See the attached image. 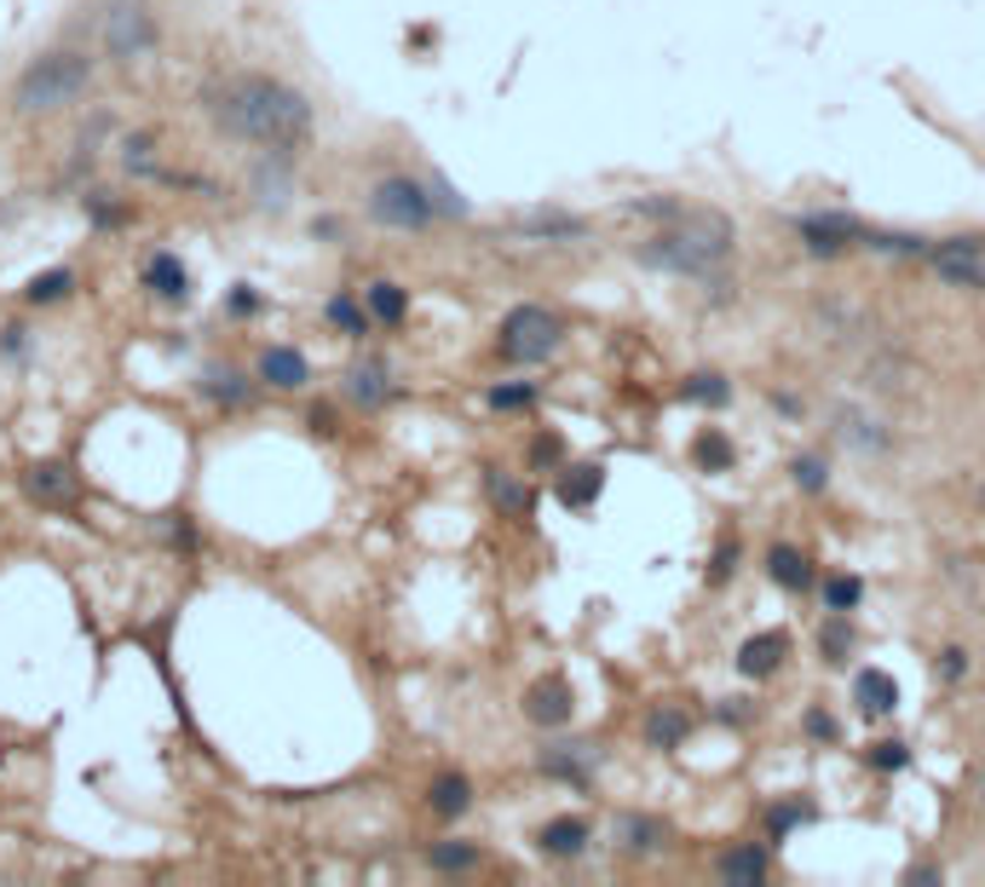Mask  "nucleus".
Wrapping results in <instances>:
<instances>
[{
	"label": "nucleus",
	"mask_w": 985,
	"mask_h": 887,
	"mask_svg": "<svg viewBox=\"0 0 985 887\" xmlns=\"http://www.w3.org/2000/svg\"><path fill=\"white\" fill-rule=\"evenodd\" d=\"M202 110H208L219 133L277 150V156L300 150L317 127L312 98L289 82H277V75H225V82H208L202 87Z\"/></svg>",
	"instance_id": "f257e3e1"
},
{
	"label": "nucleus",
	"mask_w": 985,
	"mask_h": 887,
	"mask_svg": "<svg viewBox=\"0 0 985 887\" xmlns=\"http://www.w3.org/2000/svg\"><path fill=\"white\" fill-rule=\"evenodd\" d=\"M646 214H663L669 225L646 242V260L651 266H669V271H686V277H710V266H721L732 253V225L721 214H703V208H674V202H640Z\"/></svg>",
	"instance_id": "f03ea898"
},
{
	"label": "nucleus",
	"mask_w": 985,
	"mask_h": 887,
	"mask_svg": "<svg viewBox=\"0 0 985 887\" xmlns=\"http://www.w3.org/2000/svg\"><path fill=\"white\" fill-rule=\"evenodd\" d=\"M93 87V58L75 53V46H58V53H41L23 64L18 87H12V105L23 116H58L69 105H82Z\"/></svg>",
	"instance_id": "7ed1b4c3"
},
{
	"label": "nucleus",
	"mask_w": 985,
	"mask_h": 887,
	"mask_svg": "<svg viewBox=\"0 0 985 887\" xmlns=\"http://www.w3.org/2000/svg\"><path fill=\"white\" fill-rule=\"evenodd\" d=\"M162 41V23L150 12V0H110L98 12V53L110 64H144Z\"/></svg>",
	"instance_id": "20e7f679"
},
{
	"label": "nucleus",
	"mask_w": 985,
	"mask_h": 887,
	"mask_svg": "<svg viewBox=\"0 0 985 887\" xmlns=\"http://www.w3.org/2000/svg\"><path fill=\"white\" fill-rule=\"evenodd\" d=\"M560 340H565V328L548 306H513L508 317H501V340L496 346H501L508 364H542V358L560 351Z\"/></svg>",
	"instance_id": "39448f33"
},
{
	"label": "nucleus",
	"mask_w": 985,
	"mask_h": 887,
	"mask_svg": "<svg viewBox=\"0 0 985 887\" xmlns=\"http://www.w3.org/2000/svg\"><path fill=\"white\" fill-rule=\"evenodd\" d=\"M369 214L381 225H392V231H421L439 208H433V191H426V185H415V180H381L369 191Z\"/></svg>",
	"instance_id": "423d86ee"
},
{
	"label": "nucleus",
	"mask_w": 985,
	"mask_h": 887,
	"mask_svg": "<svg viewBox=\"0 0 985 887\" xmlns=\"http://www.w3.org/2000/svg\"><path fill=\"white\" fill-rule=\"evenodd\" d=\"M928 260H933V271H940L951 289H985V248H979V237H951V242L933 248Z\"/></svg>",
	"instance_id": "0eeeda50"
},
{
	"label": "nucleus",
	"mask_w": 985,
	"mask_h": 887,
	"mask_svg": "<svg viewBox=\"0 0 985 887\" xmlns=\"http://www.w3.org/2000/svg\"><path fill=\"white\" fill-rule=\"evenodd\" d=\"M795 231H801L807 253H819V260H836V253H847L858 237H865V225L847 219V214H807Z\"/></svg>",
	"instance_id": "6e6552de"
},
{
	"label": "nucleus",
	"mask_w": 985,
	"mask_h": 887,
	"mask_svg": "<svg viewBox=\"0 0 985 887\" xmlns=\"http://www.w3.org/2000/svg\"><path fill=\"white\" fill-rule=\"evenodd\" d=\"M23 496L41 501V507H64L75 496V473L64 462H35L30 473H23Z\"/></svg>",
	"instance_id": "1a4fd4ad"
},
{
	"label": "nucleus",
	"mask_w": 985,
	"mask_h": 887,
	"mask_svg": "<svg viewBox=\"0 0 985 887\" xmlns=\"http://www.w3.org/2000/svg\"><path fill=\"white\" fill-rule=\"evenodd\" d=\"M260 380H271L277 392H300V387L312 380L306 351H294V346H266V358H260Z\"/></svg>",
	"instance_id": "9d476101"
},
{
	"label": "nucleus",
	"mask_w": 985,
	"mask_h": 887,
	"mask_svg": "<svg viewBox=\"0 0 985 887\" xmlns=\"http://www.w3.org/2000/svg\"><path fill=\"white\" fill-rule=\"evenodd\" d=\"M524 715L537 726H565L571 721V686L565 680H537V686L524 692Z\"/></svg>",
	"instance_id": "9b49d317"
},
{
	"label": "nucleus",
	"mask_w": 985,
	"mask_h": 887,
	"mask_svg": "<svg viewBox=\"0 0 985 887\" xmlns=\"http://www.w3.org/2000/svg\"><path fill=\"white\" fill-rule=\"evenodd\" d=\"M144 289L156 300H185L191 294V271L180 266V253H156V260L144 266Z\"/></svg>",
	"instance_id": "f8f14e48"
},
{
	"label": "nucleus",
	"mask_w": 985,
	"mask_h": 887,
	"mask_svg": "<svg viewBox=\"0 0 985 887\" xmlns=\"http://www.w3.org/2000/svg\"><path fill=\"white\" fill-rule=\"evenodd\" d=\"M853 697H858V708H865V715H894L899 686H894V674H881V669H858Z\"/></svg>",
	"instance_id": "ddd939ff"
},
{
	"label": "nucleus",
	"mask_w": 985,
	"mask_h": 887,
	"mask_svg": "<svg viewBox=\"0 0 985 887\" xmlns=\"http://www.w3.org/2000/svg\"><path fill=\"white\" fill-rule=\"evenodd\" d=\"M121 167L133 173V180H162V156H156V133H128L121 139Z\"/></svg>",
	"instance_id": "4468645a"
},
{
	"label": "nucleus",
	"mask_w": 985,
	"mask_h": 887,
	"mask_svg": "<svg viewBox=\"0 0 985 887\" xmlns=\"http://www.w3.org/2000/svg\"><path fill=\"white\" fill-rule=\"evenodd\" d=\"M426 801H433V813H439V819H462L467 807H473V783H467L462 772H444V778H433Z\"/></svg>",
	"instance_id": "2eb2a0df"
},
{
	"label": "nucleus",
	"mask_w": 985,
	"mask_h": 887,
	"mask_svg": "<svg viewBox=\"0 0 985 887\" xmlns=\"http://www.w3.org/2000/svg\"><path fill=\"white\" fill-rule=\"evenodd\" d=\"M784 651H790L784 634H755V640H744V651H738V669L744 674H772Z\"/></svg>",
	"instance_id": "dca6fc26"
},
{
	"label": "nucleus",
	"mask_w": 985,
	"mask_h": 887,
	"mask_svg": "<svg viewBox=\"0 0 985 887\" xmlns=\"http://www.w3.org/2000/svg\"><path fill=\"white\" fill-rule=\"evenodd\" d=\"M364 306H369L375 323H387V328H392V323L410 317V294H403L398 283H369V289H364Z\"/></svg>",
	"instance_id": "f3484780"
},
{
	"label": "nucleus",
	"mask_w": 985,
	"mask_h": 887,
	"mask_svg": "<svg viewBox=\"0 0 985 887\" xmlns=\"http://www.w3.org/2000/svg\"><path fill=\"white\" fill-rule=\"evenodd\" d=\"M346 392H351V403H364V410H375V403H387V369L381 364H358L346 375Z\"/></svg>",
	"instance_id": "a211bd4d"
},
{
	"label": "nucleus",
	"mask_w": 985,
	"mask_h": 887,
	"mask_svg": "<svg viewBox=\"0 0 985 887\" xmlns=\"http://www.w3.org/2000/svg\"><path fill=\"white\" fill-rule=\"evenodd\" d=\"M542 847L553 853V858H576L588 847V824L583 819H553L548 830H542Z\"/></svg>",
	"instance_id": "6ab92c4d"
},
{
	"label": "nucleus",
	"mask_w": 985,
	"mask_h": 887,
	"mask_svg": "<svg viewBox=\"0 0 985 887\" xmlns=\"http://www.w3.org/2000/svg\"><path fill=\"white\" fill-rule=\"evenodd\" d=\"M721 876H726V881H738V887L767 881V853H761V847H732V853L721 858Z\"/></svg>",
	"instance_id": "aec40b11"
},
{
	"label": "nucleus",
	"mask_w": 985,
	"mask_h": 887,
	"mask_svg": "<svg viewBox=\"0 0 985 887\" xmlns=\"http://www.w3.org/2000/svg\"><path fill=\"white\" fill-rule=\"evenodd\" d=\"M75 289V271H41V277H30V289H23V300H30V306H58V300Z\"/></svg>",
	"instance_id": "412c9836"
},
{
	"label": "nucleus",
	"mask_w": 985,
	"mask_h": 887,
	"mask_svg": "<svg viewBox=\"0 0 985 887\" xmlns=\"http://www.w3.org/2000/svg\"><path fill=\"white\" fill-rule=\"evenodd\" d=\"M599 485H605L599 467H571V473L560 478V501H565V507H588V501L599 496Z\"/></svg>",
	"instance_id": "4be33fe9"
},
{
	"label": "nucleus",
	"mask_w": 985,
	"mask_h": 887,
	"mask_svg": "<svg viewBox=\"0 0 985 887\" xmlns=\"http://www.w3.org/2000/svg\"><path fill=\"white\" fill-rule=\"evenodd\" d=\"M767 571H772L778 588H807V576H813L795 548H772V553H767Z\"/></svg>",
	"instance_id": "5701e85b"
},
{
	"label": "nucleus",
	"mask_w": 985,
	"mask_h": 887,
	"mask_svg": "<svg viewBox=\"0 0 985 887\" xmlns=\"http://www.w3.org/2000/svg\"><path fill=\"white\" fill-rule=\"evenodd\" d=\"M255 202H260V208H283V202H289V167L271 173V162H260L255 167Z\"/></svg>",
	"instance_id": "b1692460"
},
{
	"label": "nucleus",
	"mask_w": 985,
	"mask_h": 887,
	"mask_svg": "<svg viewBox=\"0 0 985 887\" xmlns=\"http://www.w3.org/2000/svg\"><path fill=\"white\" fill-rule=\"evenodd\" d=\"M328 323L346 328V335H364V328H369V306H358V300L335 294V300H328Z\"/></svg>",
	"instance_id": "393cba45"
},
{
	"label": "nucleus",
	"mask_w": 985,
	"mask_h": 887,
	"mask_svg": "<svg viewBox=\"0 0 985 887\" xmlns=\"http://www.w3.org/2000/svg\"><path fill=\"white\" fill-rule=\"evenodd\" d=\"M208 398H219V403H248L242 375H237V369H208Z\"/></svg>",
	"instance_id": "a878e982"
},
{
	"label": "nucleus",
	"mask_w": 985,
	"mask_h": 887,
	"mask_svg": "<svg viewBox=\"0 0 985 887\" xmlns=\"http://www.w3.org/2000/svg\"><path fill=\"white\" fill-rule=\"evenodd\" d=\"M519 231H524V237H576V231H583V219H565V214H542V219H524Z\"/></svg>",
	"instance_id": "bb28decb"
},
{
	"label": "nucleus",
	"mask_w": 985,
	"mask_h": 887,
	"mask_svg": "<svg viewBox=\"0 0 985 887\" xmlns=\"http://www.w3.org/2000/svg\"><path fill=\"white\" fill-rule=\"evenodd\" d=\"M646 732H651V744H680L686 738V715H680V708H657Z\"/></svg>",
	"instance_id": "cd10ccee"
},
{
	"label": "nucleus",
	"mask_w": 985,
	"mask_h": 887,
	"mask_svg": "<svg viewBox=\"0 0 985 887\" xmlns=\"http://www.w3.org/2000/svg\"><path fill=\"white\" fill-rule=\"evenodd\" d=\"M433 865H439V870H467V865H478V847H467V842H439V847H433Z\"/></svg>",
	"instance_id": "c85d7f7f"
},
{
	"label": "nucleus",
	"mask_w": 985,
	"mask_h": 887,
	"mask_svg": "<svg viewBox=\"0 0 985 887\" xmlns=\"http://www.w3.org/2000/svg\"><path fill=\"white\" fill-rule=\"evenodd\" d=\"M807 819H813V807L790 801V807H772V813H767V830H772V835H790V830H795V824H807Z\"/></svg>",
	"instance_id": "c756f323"
},
{
	"label": "nucleus",
	"mask_w": 985,
	"mask_h": 887,
	"mask_svg": "<svg viewBox=\"0 0 985 887\" xmlns=\"http://www.w3.org/2000/svg\"><path fill=\"white\" fill-rule=\"evenodd\" d=\"M697 462H703V467H732V444H726L721 433H703V439H697Z\"/></svg>",
	"instance_id": "7c9ffc66"
},
{
	"label": "nucleus",
	"mask_w": 985,
	"mask_h": 887,
	"mask_svg": "<svg viewBox=\"0 0 985 887\" xmlns=\"http://www.w3.org/2000/svg\"><path fill=\"white\" fill-rule=\"evenodd\" d=\"M858 594H865V588H858V576H836V582L824 588L830 612H847V605H858Z\"/></svg>",
	"instance_id": "2f4dec72"
},
{
	"label": "nucleus",
	"mask_w": 985,
	"mask_h": 887,
	"mask_svg": "<svg viewBox=\"0 0 985 887\" xmlns=\"http://www.w3.org/2000/svg\"><path fill=\"white\" fill-rule=\"evenodd\" d=\"M490 403H496V410H524V403H537V387H530V380H524V387H496Z\"/></svg>",
	"instance_id": "473e14b6"
},
{
	"label": "nucleus",
	"mask_w": 985,
	"mask_h": 887,
	"mask_svg": "<svg viewBox=\"0 0 985 887\" xmlns=\"http://www.w3.org/2000/svg\"><path fill=\"white\" fill-rule=\"evenodd\" d=\"M790 473H795V485H801V490H824V462H819V455H801Z\"/></svg>",
	"instance_id": "72a5a7b5"
},
{
	"label": "nucleus",
	"mask_w": 985,
	"mask_h": 887,
	"mask_svg": "<svg viewBox=\"0 0 985 887\" xmlns=\"http://www.w3.org/2000/svg\"><path fill=\"white\" fill-rule=\"evenodd\" d=\"M905 760H911V749H905V744H876V749H870V767H881V772H888V767L899 772Z\"/></svg>",
	"instance_id": "f704fd0d"
},
{
	"label": "nucleus",
	"mask_w": 985,
	"mask_h": 887,
	"mask_svg": "<svg viewBox=\"0 0 985 887\" xmlns=\"http://www.w3.org/2000/svg\"><path fill=\"white\" fill-rule=\"evenodd\" d=\"M426 191H433V208H444V214H456V219L467 214V202H462L456 191H450L444 180H433V185H426Z\"/></svg>",
	"instance_id": "c9c22d12"
},
{
	"label": "nucleus",
	"mask_w": 985,
	"mask_h": 887,
	"mask_svg": "<svg viewBox=\"0 0 985 887\" xmlns=\"http://www.w3.org/2000/svg\"><path fill=\"white\" fill-rule=\"evenodd\" d=\"M686 392H692V398H710V403H726V380H721V375H697Z\"/></svg>",
	"instance_id": "e433bc0d"
},
{
	"label": "nucleus",
	"mask_w": 985,
	"mask_h": 887,
	"mask_svg": "<svg viewBox=\"0 0 985 887\" xmlns=\"http://www.w3.org/2000/svg\"><path fill=\"white\" fill-rule=\"evenodd\" d=\"M623 830H628V835H635V847H640V853H646V847H657V842H663V830H657V824H646V819H628Z\"/></svg>",
	"instance_id": "4c0bfd02"
},
{
	"label": "nucleus",
	"mask_w": 985,
	"mask_h": 887,
	"mask_svg": "<svg viewBox=\"0 0 985 887\" xmlns=\"http://www.w3.org/2000/svg\"><path fill=\"white\" fill-rule=\"evenodd\" d=\"M490 490H496V501H508L513 513H524V507H530V496H524V490H513L508 478H490Z\"/></svg>",
	"instance_id": "58836bf2"
},
{
	"label": "nucleus",
	"mask_w": 985,
	"mask_h": 887,
	"mask_svg": "<svg viewBox=\"0 0 985 887\" xmlns=\"http://www.w3.org/2000/svg\"><path fill=\"white\" fill-rule=\"evenodd\" d=\"M847 646H853V634H847L842 623H836V628H830V634H824V651H830V657H842Z\"/></svg>",
	"instance_id": "ea45409f"
}]
</instances>
